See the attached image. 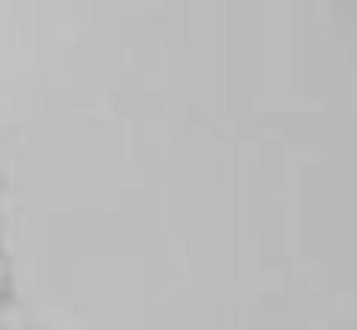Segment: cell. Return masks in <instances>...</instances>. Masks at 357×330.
<instances>
[{
    "mask_svg": "<svg viewBox=\"0 0 357 330\" xmlns=\"http://www.w3.org/2000/svg\"><path fill=\"white\" fill-rule=\"evenodd\" d=\"M0 285H5V267H0Z\"/></svg>",
    "mask_w": 357,
    "mask_h": 330,
    "instance_id": "obj_1",
    "label": "cell"
}]
</instances>
